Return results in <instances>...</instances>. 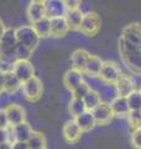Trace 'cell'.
<instances>
[{
  "label": "cell",
  "instance_id": "obj_22",
  "mask_svg": "<svg viewBox=\"0 0 141 149\" xmlns=\"http://www.w3.org/2000/svg\"><path fill=\"white\" fill-rule=\"evenodd\" d=\"M76 123L78 124V127L81 128L82 132H91V130L95 127V119L93 117V113L92 112H84L83 114H81L79 117H77L76 119Z\"/></svg>",
  "mask_w": 141,
  "mask_h": 149
},
{
  "label": "cell",
  "instance_id": "obj_32",
  "mask_svg": "<svg viewBox=\"0 0 141 149\" xmlns=\"http://www.w3.org/2000/svg\"><path fill=\"white\" fill-rule=\"evenodd\" d=\"M130 144L133 149H141V128L134 129L130 136Z\"/></svg>",
  "mask_w": 141,
  "mask_h": 149
},
{
  "label": "cell",
  "instance_id": "obj_10",
  "mask_svg": "<svg viewBox=\"0 0 141 149\" xmlns=\"http://www.w3.org/2000/svg\"><path fill=\"white\" fill-rule=\"evenodd\" d=\"M5 112H6L8 120H9L10 127H15L17 124L26 122L25 109H24V107H21L20 104H16V103L9 104L5 108Z\"/></svg>",
  "mask_w": 141,
  "mask_h": 149
},
{
  "label": "cell",
  "instance_id": "obj_3",
  "mask_svg": "<svg viewBox=\"0 0 141 149\" xmlns=\"http://www.w3.org/2000/svg\"><path fill=\"white\" fill-rule=\"evenodd\" d=\"M100 25H102V20L99 15L97 13L89 11L83 15V20L81 27H79V31L86 36H94L99 32Z\"/></svg>",
  "mask_w": 141,
  "mask_h": 149
},
{
  "label": "cell",
  "instance_id": "obj_31",
  "mask_svg": "<svg viewBox=\"0 0 141 149\" xmlns=\"http://www.w3.org/2000/svg\"><path fill=\"white\" fill-rule=\"evenodd\" d=\"M91 91V86L88 85L87 82H82L81 85H79L76 90H74L72 92V96H73V98H78V100H83L84 97L87 96V93Z\"/></svg>",
  "mask_w": 141,
  "mask_h": 149
},
{
  "label": "cell",
  "instance_id": "obj_15",
  "mask_svg": "<svg viewBox=\"0 0 141 149\" xmlns=\"http://www.w3.org/2000/svg\"><path fill=\"white\" fill-rule=\"evenodd\" d=\"M89 52L83 49H78L73 51V54L70 55V63H72V68L77 70L79 72H84V68L87 66L88 58H89Z\"/></svg>",
  "mask_w": 141,
  "mask_h": 149
},
{
  "label": "cell",
  "instance_id": "obj_4",
  "mask_svg": "<svg viewBox=\"0 0 141 149\" xmlns=\"http://www.w3.org/2000/svg\"><path fill=\"white\" fill-rule=\"evenodd\" d=\"M121 70L119 67V65L114 61H104L103 62V67L100 70L99 77L100 81L105 85H115L116 81L119 80V77L121 76Z\"/></svg>",
  "mask_w": 141,
  "mask_h": 149
},
{
  "label": "cell",
  "instance_id": "obj_29",
  "mask_svg": "<svg viewBox=\"0 0 141 149\" xmlns=\"http://www.w3.org/2000/svg\"><path fill=\"white\" fill-rule=\"evenodd\" d=\"M126 119H128L129 127L133 130L141 128V111H130Z\"/></svg>",
  "mask_w": 141,
  "mask_h": 149
},
{
  "label": "cell",
  "instance_id": "obj_19",
  "mask_svg": "<svg viewBox=\"0 0 141 149\" xmlns=\"http://www.w3.org/2000/svg\"><path fill=\"white\" fill-rule=\"evenodd\" d=\"M110 108H111L114 117H116V118H126L130 112L128 100L124 98V97H118L110 104Z\"/></svg>",
  "mask_w": 141,
  "mask_h": 149
},
{
  "label": "cell",
  "instance_id": "obj_40",
  "mask_svg": "<svg viewBox=\"0 0 141 149\" xmlns=\"http://www.w3.org/2000/svg\"><path fill=\"white\" fill-rule=\"evenodd\" d=\"M0 61H1V46H0Z\"/></svg>",
  "mask_w": 141,
  "mask_h": 149
},
{
  "label": "cell",
  "instance_id": "obj_9",
  "mask_svg": "<svg viewBox=\"0 0 141 149\" xmlns=\"http://www.w3.org/2000/svg\"><path fill=\"white\" fill-rule=\"evenodd\" d=\"M45 3V10L46 17L56 19V17H63L67 14V8L63 0H46Z\"/></svg>",
  "mask_w": 141,
  "mask_h": 149
},
{
  "label": "cell",
  "instance_id": "obj_17",
  "mask_svg": "<svg viewBox=\"0 0 141 149\" xmlns=\"http://www.w3.org/2000/svg\"><path fill=\"white\" fill-rule=\"evenodd\" d=\"M51 20V36L53 37H63L68 34L69 27L66 17H56Z\"/></svg>",
  "mask_w": 141,
  "mask_h": 149
},
{
  "label": "cell",
  "instance_id": "obj_37",
  "mask_svg": "<svg viewBox=\"0 0 141 149\" xmlns=\"http://www.w3.org/2000/svg\"><path fill=\"white\" fill-rule=\"evenodd\" d=\"M4 82H5V71L0 68V93L4 92Z\"/></svg>",
  "mask_w": 141,
  "mask_h": 149
},
{
  "label": "cell",
  "instance_id": "obj_7",
  "mask_svg": "<svg viewBox=\"0 0 141 149\" xmlns=\"http://www.w3.org/2000/svg\"><path fill=\"white\" fill-rule=\"evenodd\" d=\"M10 142H24L27 143V141L31 138L34 129L27 122H24L21 124H17L15 127H10Z\"/></svg>",
  "mask_w": 141,
  "mask_h": 149
},
{
  "label": "cell",
  "instance_id": "obj_39",
  "mask_svg": "<svg viewBox=\"0 0 141 149\" xmlns=\"http://www.w3.org/2000/svg\"><path fill=\"white\" fill-rule=\"evenodd\" d=\"M5 30H6V27L4 25V22L1 21V19H0V39H1V36H3L4 32H5Z\"/></svg>",
  "mask_w": 141,
  "mask_h": 149
},
{
  "label": "cell",
  "instance_id": "obj_25",
  "mask_svg": "<svg viewBox=\"0 0 141 149\" xmlns=\"http://www.w3.org/2000/svg\"><path fill=\"white\" fill-rule=\"evenodd\" d=\"M83 102H84V104H86L87 111L92 112L102 103V100H100V96H99V93H98V91L91 88V91H89L87 93V96L83 98Z\"/></svg>",
  "mask_w": 141,
  "mask_h": 149
},
{
  "label": "cell",
  "instance_id": "obj_12",
  "mask_svg": "<svg viewBox=\"0 0 141 149\" xmlns=\"http://www.w3.org/2000/svg\"><path fill=\"white\" fill-rule=\"evenodd\" d=\"M92 113H93L94 119H95L97 125H106L114 118V114L111 112L110 106L105 103H100L95 109L92 111Z\"/></svg>",
  "mask_w": 141,
  "mask_h": 149
},
{
  "label": "cell",
  "instance_id": "obj_28",
  "mask_svg": "<svg viewBox=\"0 0 141 149\" xmlns=\"http://www.w3.org/2000/svg\"><path fill=\"white\" fill-rule=\"evenodd\" d=\"M126 100L130 111H141V92L139 90L134 91Z\"/></svg>",
  "mask_w": 141,
  "mask_h": 149
},
{
  "label": "cell",
  "instance_id": "obj_2",
  "mask_svg": "<svg viewBox=\"0 0 141 149\" xmlns=\"http://www.w3.org/2000/svg\"><path fill=\"white\" fill-rule=\"evenodd\" d=\"M16 32V39L17 42L21 44L26 47H29L31 51H34L36 49V46L39 45L40 37L37 36L35 32L32 25H25V26H20L15 30Z\"/></svg>",
  "mask_w": 141,
  "mask_h": 149
},
{
  "label": "cell",
  "instance_id": "obj_38",
  "mask_svg": "<svg viewBox=\"0 0 141 149\" xmlns=\"http://www.w3.org/2000/svg\"><path fill=\"white\" fill-rule=\"evenodd\" d=\"M0 149H12V143L11 142L0 143Z\"/></svg>",
  "mask_w": 141,
  "mask_h": 149
},
{
  "label": "cell",
  "instance_id": "obj_33",
  "mask_svg": "<svg viewBox=\"0 0 141 149\" xmlns=\"http://www.w3.org/2000/svg\"><path fill=\"white\" fill-rule=\"evenodd\" d=\"M10 124H9V120H8V116H6V112L5 109H0V129H9Z\"/></svg>",
  "mask_w": 141,
  "mask_h": 149
},
{
  "label": "cell",
  "instance_id": "obj_21",
  "mask_svg": "<svg viewBox=\"0 0 141 149\" xmlns=\"http://www.w3.org/2000/svg\"><path fill=\"white\" fill-rule=\"evenodd\" d=\"M22 83L11 71H5V82H4V92L14 95L21 88Z\"/></svg>",
  "mask_w": 141,
  "mask_h": 149
},
{
  "label": "cell",
  "instance_id": "obj_6",
  "mask_svg": "<svg viewBox=\"0 0 141 149\" xmlns=\"http://www.w3.org/2000/svg\"><path fill=\"white\" fill-rule=\"evenodd\" d=\"M10 71L19 78L21 83L29 81L35 76V70L30 61H15L10 67Z\"/></svg>",
  "mask_w": 141,
  "mask_h": 149
},
{
  "label": "cell",
  "instance_id": "obj_18",
  "mask_svg": "<svg viewBox=\"0 0 141 149\" xmlns=\"http://www.w3.org/2000/svg\"><path fill=\"white\" fill-rule=\"evenodd\" d=\"M103 60L99 57V56L95 55H91L88 58L87 66L84 68V74H87L89 77H98L100 73V70L103 67Z\"/></svg>",
  "mask_w": 141,
  "mask_h": 149
},
{
  "label": "cell",
  "instance_id": "obj_14",
  "mask_svg": "<svg viewBox=\"0 0 141 149\" xmlns=\"http://www.w3.org/2000/svg\"><path fill=\"white\" fill-rule=\"evenodd\" d=\"M27 17L31 21V24H35V22L42 20V19L46 17V10H45V3L40 1V0H34L29 4L27 6Z\"/></svg>",
  "mask_w": 141,
  "mask_h": 149
},
{
  "label": "cell",
  "instance_id": "obj_8",
  "mask_svg": "<svg viewBox=\"0 0 141 149\" xmlns=\"http://www.w3.org/2000/svg\"><path fill=\"white\" fill-rule=\"evenodd\" d=\"M115 87L118 91V96L124 97V98H128L131 93L136 91L133 77H131V74H128V73H121L119 80L115 83Z\"/></svg>",
  "mask_w": 141,
  "mask_h": 149
},
{
  "label": "cell",
  "instance_id": "obj_1",
  "mask_svg": "<svg viewBox=\"0 0 141 149\" xmlns=\"http://www.w3.org/2000/svg\"><path fill=\"white\" fill-rule=\"evenodd\" d=\"M119 51L120 54L131 52V51H141L140 22H131L123 29L119 39Z\"/></svg>",
  "mask_w": 141,
  "mask_h": 149
},
{
  "label": "cell",
  "instance_id": "obj_27",
  "mask_svg": "<svg viewBox=\"0 0 141 149\" xmlns=\"http://www.w3.org/2000/svg\"><path fill=\"white\" fill-rule=\"evenodd\" d=\"M30 149H46V138L40 132H34L31 138L27 141Z\"/></svg>",
  "mask_w": 141,
  "mask_h": 149
},
{
  "label": "cell",
  "instance_id": "obj_30",
  "mask_svg": "<svg viewBox=\"0 0 141 149\" xmlns=\"http://www.w3.org/2000/svg\"><path fill=\"white\" fill-rule=\"evenodd\" d=\"M31 54H32V51L29 47H26V46H24V45L17 42V46L15 49L16 61H29V58L31 57Z\"/></svg>",
  "mask_w": 141,
  "mask_h": 149
},
{
  "label": "cell",
  "instance_id": "obj_23",
  "mask_svg": "<svg viewBox=\"0 0 141 149\" xmlns=\"http://www.w3.org/2000/svg\"><path fill=\"white\" fill-rule=\"evenodd\" d=\"M83 15L81 9H77V10H69L66 14V20H67V24L69 30H76L79 31V27H81L82 20H83Z\"/></svg>",
  "mask_w": 141,
  "mask_h": 149
},
{
  "label": "cell",
  "instance_id": "obj_35",
  "mask_svg": "<svg viewBox=\"0 0 141 149\" xmlns=\"http://www.w3.org/2000/svg\"><path fill=\"white\" fill-rule=\"evenodd\" d=\"M10 142V130L9 129H0V143Z\"/></svg>",
  "mask_w": 141,
  "mask_h": 149
},
{
  "label": "cell",
  "instance_id": "obj_24",
  "mask_svg": "<svg viewBox=\"0 0 141 149\" xmlns=\"http://www.w3.org/2000/svg\"><path fill=\"white\" fill-rule=\"evenodd\" d=\"M32 27H34L35 32L40 39L51 36V20L48 17H45L42 20L35 22V24H32Z\"/></svg>",
  "mask_w": 141,
  "mask_h": 149
},
{
  "label": "cell",
  "instance_id": "obj_5",
  "mask_svg": "<svg viewBox=\"0 0 141 149\" xmlns=\"http://www.w3.org/2000/svg\"><path fill=\"white\" fill-rule=\"evenodd\" d=\"M21 87H22L24 96L31 102L37 101L42 95V82L40 78L36 76L30 78L29 81L24 82Z\"/></svg>",
  "mask_w": 141,
  "mask_h": 149
},
{
  "label": "cell",
  "instance_id": "obj_26",
  "mask_svg": "<svg viewBox=\"0 0 141 149\" xmlns=\"http://www.w3.org/2000/svg\"><path fill=\"white\" fill-rule=\"evenodd\" d=\"M68 111L70 116L76 119L77 117H79L81 114H83L84 112H87L86 108V104H84L83 100H78V98H72V101L69 102V106H68Z\"/></svg>",
  "mask_w": 141,
  "mask_h": 149
},
{
  "label": "cell",
  "instance_id": "obj_20",
  "mask_svg": "<svg viewBox=\"0 0 141 149\" xmlns=\"http://www.w3.org/2000/svg\"><path fill=\"white\" fill-rule=\"evenodd\" d=\"M100 96V100H102V103H105V104H111L118 97V91H116V87L115 85H103L100 87V90L98 91Z\"/></svg>",
  "mask_w": 141,
  "mask_h": 149
},
{
  "label": "cell",
  "instance_id": "obj_36",
  "mask_svg": "<svg viewBox=\"0 0 141 149\" xmlns=\"http://www.w3.org/2000/svg\"><path fill=\"white\" fill-rule=\"evenodd\" d=\"M12 149H30L27 143L24 142H14L12 143Z\"/></svg>",
  "mask_w": 141,
  "mask_h": 149
},
{
  "label": "cell",
  "instance_id": "obj_41",
  "mask_svg": "<svg viewBox=\"0 0 141 149\" xmlns=\"http://www.w3.org/2000/svg\"><path fill=\"white\" fill-rule=\"evenodd\" d=\"M140 92H141V88H140Z\"/></svg>",
  "mask_w": 141,
  "mask_h": 149
},
{
  "label": "cell",
  "instance_id": "obj_13",
  "mask_svg": "<svg viewBox=\"0 0 141 149\" xmlns=\"http://www.w3.org/2000/svg\"><path fill=\"white\" fill-rule=\"evenodd\" d=\"M82 130L81 128L78 127V124L76 123L74 119H69L66 122V124L63 125V129H62V134H63V138L70 144H74L77 143L79 139H81L82 136Z\"/></svg>",
  "mask_w": 141,
  "mask_h": 149
},
{
  "label": "cell",
  "instance_id": "obj_34",
  "mask_svg": "<svg viewBox=\"0 0 141 149\" xmlns=\"http://www.w3.org/2000/svg\"><path fill=\"white\" fill-rule=\"evenodd\" d=\"M66 8H67V11L69 10H77L81 6V1H77V0H67L64 1Z\"/></svg>",
  "mask_w": 141,
  "mask_h": 149
},
{
  "label": "cell",
  "instance_id": "obj_11",
  "mask_svg": "<svg viewBox=\"0 0 141 149\" xmlns=\"http://www.w3.org/2000/svg\"><path fill=\"white\" fill-rule=\"evenodd\" d=\"M120 57L133 74H141V51L120 54Z\"/></svg>",
  "mask_w": 141,
  "mask_h": 149
},
{
  "label": "cell",
  "instance_id": "obj_16",
  "mask_svg": "<svg viewBox=\"0 0 141 149\" xmlns=\"http://www.w3.org/2000/svg\"><path fill=\"white\" fill-rule=\"evenodd\" d=\"M82 82H83V73L77 71V70L70 68L63 76V85L68 91H70V93L76 90Z\"/></svg>",
  "mask_w": 141,
  "mask_h": 149
}]
</instances>
